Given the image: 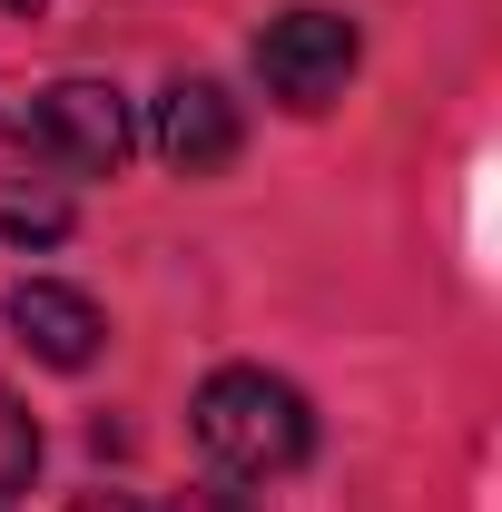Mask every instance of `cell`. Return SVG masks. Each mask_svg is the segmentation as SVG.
I'll return each instance as SVG.
<instances>
[{
  "instance_id": "obj_1",
  "label": "cell",
  "mask_w": 502,
  "mask_h": 512,
  "mask_svg": "<svg viewBox=\"0 0 502 512\" xmlns=\"http://www.w3.org/2000/svg\"><path fill=\"white\" fill-rule=\"evenodd\" d=\"M188 434L227 483H276L315 453V404L266 365H217L188 404Z\"/></svg>"
},
{
  "instance_id": "obj_2",
  "label": "cell",
  "mask_w": 502,
  "mask_h": 512,
  "mask_svg": "<svg viewBox=\"0 0 502 512\" xmlns=\"http://www.w3.org/2000/svg\"><path fill=\"white\" fill-rule=\"evenodd\" d=\"M355 69H365V30H355V10L296 0V10H276V20L256 30V89H266L276 109H296V119L335 109Z\"/></svg>"
},
{
  "instance_id": "obj_3",
  "label": "cell",
  "mask_w": 502,
  "mask_h": 512,
  "mask_svg": "<svg viewBox=\"0 0 502 512\" xmlns=\"http://www.w3.org/2000/svg\"><path fill=\"white\" fill-rule=\"evenodd\" d=\"M30 148L60 168V178H119L128 148H138V119H128V99L109 79H50L40 99H30Z\"/></svg>"
},
{
  "instance_id": "obj_4",
  "label": "cell",
  "mask_w": 502,
  "mask_h": 512,
  "mask_svg": "<svg viewBox=\"0 0 502 512\" xmlns=\"http://www.w3.org/2000/svg\"><path fill=\"white\" fill-rule=\"evenodd\" d=\"M148 138H158V158H168L178 178H217V168L247 148V119H237V99H227L217 79L178 69V79L158 89V119H148Z\"/></svg>"
},
{
  "instance_id": "obj_5",
  "label": "cell",
  "mask_w": 502,
  "mask_h": 512,
  "mask_svg": "<svg viewBox=\"0 0 502 512\" xmlns=\"http://www.w3.org/2000/svg\"><path fill=\"white\" fill-rule=\"evenodd\" d=\"M10 335H20L40 365L79 375V365H99V345H109V316H99L79 286H60V276H20V286H10Z\"/></svg>"
},
{
  "instance_id": "obj_6",
  "label": "cell",
  "mask_w": 502,
  "mask_h": 512,
  "mask_svg": "<svg viewBox=\"0 0 502 512\" xmlns=\"http://www.w3.org/2000/svg\"><path fill=\"white\" fill-rule=\"evenodd\" d=\"M0 237L10 247H60L69 237V178L10 119H0Z\"/></svg>"
},
{
  "instance_id": "obj_7",
  "label": "cell",
  "mask_w": 502,
  "mask_h": 512,
  "mask_svg": "<svg viewBox=\"0 0 502 512\" xmlns=\"http://www.w3.org/2000/svg\"><path fill=\"white\" fill-rule=\"evenodd\" d=\"M30 473H40V424H30V404L0 384V503L30 493Z\"/></svg>"
},
{
  "instance_id": "obj_8",
  "label": "cell",
  "mask_w": 502,
  "mask_h": 512,
  "mask_svg": "<svg viewBox=\"0 0 502 512\" xmlns=\"http://www.w3.org/2000/svg\"><path fill=\"white\" fill-rule=\"evenodd\" d=\"M178 512H266V503H256V493H227V483H217V493H188Z\"/></svg>"
},
{
  "instance_id": "obj_9",
  "label": "cell",
  "mask_w": 502,
  "mask_h": 512,
  "mask_svg": "<svg viewBox=\"0 0 502 512\" xmlns=\"http://www.w3.org/2000/svg\"><path fill=\"white\" fill-rule=\"evenodd\" d=\"M69 512H148V503H138V493H79Z\"/></svg>"
},
{
  "instance_id": "obj_10",
  "label": "cell",
  "mask_w": 502,
  "mask_h": 512,
  "mask_svg": "<svg viewBox=\"0 0 502 512\" xmlns=\"http://www.w3.org/2000/svg\"><path fill=\"white\" fill-rule=\"evenodd\" d=\"M0 10H10V20H30V10H40V0H0Z\"/></svg>"
}]
</instances>
